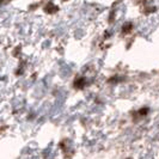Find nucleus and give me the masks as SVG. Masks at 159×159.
<instances>
[{
  "label": "nucleus",
  "instance_id": "1",
  "mask_svg": "<svg viewBox=\"0 0 159 159\" xmlns=\"http://www.w3.org/2000/svg\"><path fill=\"white\" fill-rule=\"evenodd\" d=\"M128 29H132V24H126V26L123 28V30H125V31H127Z\"/></svg>",
  "mask_w": 159,
  "mask_h": 159
}]
</instances>
